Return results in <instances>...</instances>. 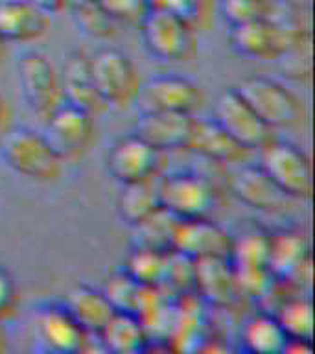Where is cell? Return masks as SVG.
Returning a JSON list of instances; mask_svg holds the SVG:
<instances>
[{
    "label": "cell",
    "mask_w": 315,
    "mask_h": 354,
    "mask_svg": "<svg viewBox=\"0 0 315 354\" xmlns=\"http://www.w3.org/2000/svg\"><path fill=\"white\" fill-rule=\"evenodd\" d=\"M94 87L104 105L131 104L140 87V77L133 61L116 48H99L88 55Z\"/></svg>",
    "instance_id": "52a82bcc"
},
{
    "label": "cell",
    "mask_w": 315,
    "mask_h": 354,
    "mask_svg": "<svg viewBox=\"0 0 315 354\" xmlns=\"http://www.w3.org/2000/svg\"><path fill=\"white\" fill-rule=\"evenodd\" d=\"M220 11L229 26L271 17L269 0H221Z\"/></svg>",
    "instance_id": "d6a6232c"
},
{
    "label": "cell",
    "mask_w": 315,
    "mask_h": 354,
    "mask_svg": "<svg viewBox=\"0 0 315 354\" xmlns=\"http://www.w3.org/2000/svg\"><path fill=\"white\" fill-rule=\"evenodd\" d=\"M82 2H85V0H61V8L72 10V8H76V6H79Z\"/></svg>",
    "instance_id": "f35d334b"
},
{
    "label": "cell",
    "mask_w": 315,
    "mask_h": 354,
    "mask_svg": "<svg viewBox=\"0 0 315 354\" xmlns=\"http://www.w3.org/2000/svg\"><path fill=\"white\" fill-rule=\"evenodd\" d=\"M229 188L242 203L264 212H280L292 201L258 165H245L232 171Z\"/></svg>",
    "instance_id": "e0dca14e"
},
{
    "label": "cell",
    "mask_w": 315,
    "mask_h": 354,
    "mask_svg": "<svg viewBox=\"0 0 315 354\" xmlns=\"http://www.w3.org/2000/svg\"><path fill=\"white\" fill-rule=\"evenodd\" d=\"M170 251H157L142 245H133L122 262V271L142 286H160L164 281Z\"/></svg>",
    "instance_id": "484cf974"
},
{
    "label": "cell",
    "mask_w": 315,
    "mask_h": 354,
    "mask_svg": "<svg viewBox=\"0 0 315 354\" xmlns=\"http://www.w3.org/2000/svg\"><path fill=\"white\" fill-rule=\"evenodd\" d=\"M43 122L44 127L41 133L63 162L79 159L96 135L94 115L65 102L55 107Z\"/></svg>",
    "instance_id": "ba28073f"
},
{
    "label": "cell",
    "mask_w": 315,
    "mask_h": 354,
    "mask_svg": "<svg viewBox=\"0 0 315 354\" xmlns=\"http://www.w3.org/2000/svg\"><path fill=\"white\" fill-rule=\"evenodd\" d=\"M74 24L83 35L93 39H109L116 35L118 21H115L96 0H85L70 10Z\"/></svg>",
    "instance_id": "4dcf8cb0"
},
{
    "label": "cell",
    "mask_w": 315,
    "mask_h": 354,
    "mask_svg": "<svg viewBox=\"0 0 315 354\" xmlns=\"http://www.w3.org/2000/svg\"><path fill=\"white\" fill-rule=\"evenodd\" d=\"M50 13L24 0H0V37L6 43H28L48 32Z\"/></svg>",
    "instance_id": "ffe728a7"
},
{
    "label": "cell",
    "mask_w": 315,
    "mask_h": 354,
    "mask_svg": "<svg viewBox=\"0 0 315 354\" xmlns=\"http://www.w3.org/2000/svg\"><path fill=\"white\" fill-rule=\"evenodd\" d=\"M24 2H30V4L37 6V8H41V10H44L46 13H55V11L63 10L61 8V0H24Z\"/></svg>",
    "instance_id": "8d00e7d4"
},
{
    "label": "cell",
    "mask_w": 315,
    "mask_h": 354,
    "mask_svg": "<svg viewBox=\"0 0 315 354\" xmlns=\"http://www.w3.org/2000/svg\"><path fill=\"white\" fill-rule=\"evenodd\" d=\"M17 306V284L10 270L0 266V319L13 315Z\"/></svg>",
    "instance_id": "e575fe53"
},
{
    "label": "cell",
    "mask_w": 315,
    "mask_h": 354,
    "mask_svg": "<svg viewBox=\"0 0 315 354\" xmlns=\"http://www.w3.org/2000/svg\"><path fill=\"white\" fill-rule=\"evenodd\" d=\"M160 209L157 176L135 183H122L116 196V212L129 227L138 225Z\"/></svg>",
    "instance_id": "d4e9b609"
},
{
    "label": "cell",
    "mask_w": 315,
    "mask_h": 354,
    "mask_svg": "<svg viewBox=\"0 0 315 354\" xmlns=\"http://www.w3.org/2000/svg\"><path fill=\"white\" fill-rule=\"evenodd\" d=\"M138 26L146 50L160 61L190 59L198 50V32L170 11L148 8Z\"/></svg>",
    "instance_id": "5b68a950"
},
{
    "label": "cell",
    "mask_w": 315,
    "mask_h": 354,
    "mask_svg": "<svg viewBox=\"0 0 315 354\" xmlns=\"http://www.w3.org/2000/svg\"><path fill=\"white\" fill-rule=\"evenodd\" d=\"M236 93L273 129L303 126L306 107L297 94L267 76H247L234 85Z\"/></svg>",
    "instance_id": "7a4b0ae2"
},
{
    "label": "cell",
    "mask_w": 315,
    "mask_h": 354,
    "mask_svg": "<svg viewBox=\"0 0 315 354\" xmlns=\"http://www.w3.org/2000/svg\"><path fill=\"white\" fill-rule=\"evenodd\" d=\"M0 159L15 174L39 183L55 181L63 166L43 133L26 126L10 127L0 137Z\"/></svg>",
    "instance_id": "6da1fadb"
},
{
    "label": "cell",
    "mask_w": 315,
    "mask_h": 354,
    "mask_svg": "<svg viewBox=\"0 0 315 354\" xmlns=\"http://www.w3.org/2000/svg\"><path fill=\"white\" fill-rule=\"evenodd\" d=\"M212 118L249 151H258L276 137L275 129L254 113L234 87L225 88L218 96Z\"/></svg>",
    "instance_id": "30bf717a"
},
{
    "label": "cell",
    "mask_w": 315,
    "mask_h": 354,
    "mask_svg": "<svg viewBox=\"0 0 315 354\" xmlns=\"http://www.w3.org/2000/svg\"><path fill=\"white\" fill-rule=\"evenodd\" d=\"M159 162V151L135 133L115 140L105 157V168L109 176L120 185L151 179L157 176Z\"/></svg>",
    "instance_id": "5bb4252c"
},
{
    "label": "cell",
    "mask_w": 315,
    "mask_h": 354,
    "mask_svg": "<svg viewBox=\"0 0 315 354\" xmlns=\"http://www.w3.org/2000/svg\"><path fill=\"white\" fill-rule=\"evenodd\" d=\"M10 347V336H8V330H6L4 321L0 319V353H6Z\"/></svg>",
    "instance_id": "74e56055"
},
{
    "label": "cell",
    "mask_w": 315,
    "mask_h": 354,
    "mask_svg": "<svg viewBox=\"0 0 315 354\" xmlns=\"http://www.w3.org/2000/svg\"><path fill=\"white\" fill-rule=\"evenodd\" d=\"M282 330L293 339H312L314 334V310L308 297L289 293L273 312Z\"/></svg>",
    "instance_id": "83f0119b"
},
{
    "label": "cell",
    "mask_w": 315,
    "mask_h": 354,
    "mask_svg": "<svg viewBox=\"0 0 315 354\" xmlns=\"http://www.w3.org/2000/svg\"><path fill=\"white\" fill-rule=\"evenodd\" d=\"M171 251L192 260L229 259L232 251V234L209 218L179 220L173 232Z\"/></svg>",
    "instance_id": "4fadbf2b"
},
{
    "label": "cell",
    "mask_w": 315,
    "mask_h": 354,
    "mask_svg": "<svg viewBox=\"0 0 315 354\" xmlns=\"http://www.w3.org/2000/svg\"><path fill=\"white\" fill-rule=\"evenodd\" d=\"M267 270L278 281L300 286L304 271H309V245L300 231L278 229L269 232Z\"/></svg>",
    "instance_id": "2e32d148"
},
{
    "label": "cell",
    "mask_w": 315,
    "mask_h": 354,
    "mask_svg": "<svg viewBox=\"0 0 315 354\" xmlns=\"http://www.w3.org/2000/svg\"><path fill=\"white\" fill-rule=\"evenodd\" d=\"M229 43L238 55L249 59H280L303 41L292 26L267 17L231 26Z\"/></svg>",
    "instance_id": "8992f818"
},
{
    "label": "cell",
    "mask_w": 315,
    "mask_h": 354,
    "mask_svg": "<svg viewBox=\"0 0 315 354\" xmlns=\"http://www.w3.org/2000/svg\"><path fill=\"white\" fill-rule=\"evenodd\" d=\"M160 209L177 220L209 218L218 205V190L212 179L198 171H175L157 179Z\"/></svg>",
    "instance_id": "3957f363"
},
{
    "label": "cell",
    "mask_w": 315,
    "mask_h": 354,
    "mask_svg": "<svg viewBox=\"0 0 315 354\" xmlns=\"http://www.w3.org/2000/svg\"><path fill=\"white\" fill-rule=\"evenodd\" d=\"M286 342V332L282 330L275 314H271L267 310L254 312L245 317L240 326V343L249 353H282Z\"/></svg>",
    "instance_id": "cb8c5ba5"
},
{
    "label": "cell",
    "mask_w": 315,
    "mask_h": 354,
    "mask_svg": "<svg viewBox=\"0 0 315 354\" xmlns=\"http://www.w3.org/2000/svg\"><path fill=\"white\" fill-rule=\"evenodd\" d=\"M115 21L138 22L148 10V0H96Z\"/></svg>",
    "instance_id": "836d02e7"
},
{
    "label": "cell",
    "mask_w": 315,
    "mask_h": 354,
    "mask_svg": "<svg viewBox=\"0 0 315 354\" xmlns=\"http://www.w3.org/2000/svg\"><path fill=\"white\" fill-rule=\"evenodd\" d=\"M17 72L22 96L33 115H37L41 120L63 104L59 72L43 52H26L17 65Z\"/></svg>",
    "instance_id": "9c48e42d"
},
{
    "label": "cell",
    "mask_w": 315,
    "mask_h": 354,
    "mask_svg": "<svg viewBox=\"0 0 315 354\" xmlns=\"http://www.w3.org/2000/svg\"><path fill=\"white\" fill-rule=\"evenodd\" d=\"M177 218L166 212L164 209H159L155 214L140 221L133 229V245H142V248H151L157 251H171L173 243V232H175Z\"/></svg>",
    "instance_id": "f1b7e54d"
},
{
    "label": "cell",
    "mask_w": 315,
    "mask_h": 354,
    "mask_svg": "<svg viewBox=\"0 0 315 354\" xmlns=\"http://www.w3.org/2000/svg\"><path fill=\"white\" fill-rule=\"evenodd\" d=\"M155 286H142L127 277L124 271H118L115 275L107 279L105 286L102 288V292L105 293V297L109 299L111 306L116 312H129V314L142 315L144 308L148 306L151 293H153Z\"/></svg>",
    "instance_id": "4316f807"
},
{
    "label": "cell",
    "mask_w": 315,
    "mask_h": 354,
    "mask_svg": "<svg viewBox=\"0 0 315 354\" xmlns=\"http://www.w3.org/2000/svg\"><path fill=\"white\" fill-rule=\"evenodd\" d=\"M267 245L269 232L258 227H251L242 234L232 236L231 264L238 270L245 268H267Z\"/></svg>",
    "instance_id": "f546056e"
},
{
    "label": "cell",
    "mask_w": 315,
    "mask_h": 354,
    "mask_svg": "<svg viewBox=\"0 0 315 354\" xmlns=\"http://www.w3.org/2000/svg\"><path fill=\"white\" fill-rule=\"evenodd\" d=\"M8 44H10V43H6L4 39L0 37V65L4 63L6 55H8Z\"/></svg>",
    "instance_id": "ab89813d"
},
{
    "label": "cell",
    "mask_w": 315,
    "mask_h": 354,
    "mask_svg": "<svg viewBox=\"0 0 315 354\" xmlns=\"http://www.w3.org/2000/svg\"><path fill=\"white\" fill-rule=\"evenodd\" d=\"M61 304L87 334H98L111 315L115 314V308L111 306L105 293L88 284L72 286Z\"/></svg>",
    "instance_id": "44dd1931"
},
{
    "label": "cell",
    "mask_w": 315,
    "mask_h": 354,
    "mask_svg": "<svg viewBox=\"0 0 315 354\" xmlns=\"http://www.w3.org/2000/svg\"><path fill=\"white\" fill-rule=\"evenodd\" d=\"M59 80L65 104L79 107L94 116L105 107L94 87L90 68H88V55L85 52L76 50L66 55L65 63L61 66Z\"/></svg>",
    "instance_id": "d6986e66"
},
{
    "label": "cell",
    "mask_w": 315,
    "mask_h": 354,
    "mask_svg": "<svg viewBox=\"0 0 315 354\" xmlns=\"http://www.w3.org/2000/svg\"><path fill=\"white\" fill-rule=\"evenodd\" d=\"M98 337L105 353L115 354L146 353L151 342L148 328L138 315L116 310L98 332Z\"/></svg>",
    "instance_id": "7402d4cb"
},
{
    "label": "cell",
    "mask_w": 315,
    "mask_h": 354,
    "mask_svg": "<svg viewBox=\"0 0 315 354\" xmlns=\"http://www.w3.org/2000/svg\"><path fill=\"white\" fill-rule=\"evenodd\" d=\"M188 151H193L199 157L210 162H218V165L243 162L251 153L236 138L231 137L214 118H193Z\"/></svg>",
    "instance_id": "ac0fdd59"
},
{
    "label": "cell",
    "mask_w": 315,
    "mask_h": 354,
    "mask_svg": "<svg viewBox=\"0 0 315 354\" xmlns=\"http://www.w3.org/2000/svg\"><path fill=\"white\" fill-rule=\"evenodd\" d=\"M193 115L173 111H142L133 133L146 140L159 153L188 149L193 127Z\"/></svg>",
    "instance_id": "9a60e30c"
},
{
    "label": "cell",
    "mask_w": 315,
    "mask_h": 354,
    "mask_svg": "<svg viewBox=\"0 0 315 354\" xmlns=\"http://www.w3.org/2000/svg\"><path fill=\"white\" fill-rule=\"evenodd\" d=\"M32 334L39 348L46 353H83L87 332L77 325L68 310L59 303H41L33 308Z\"/></svg>",
    "instance_id": "8fae6325"
},
{
    "label": "cell",
    "mask_w": 315,
    "mask_h": 354,
    "mask_svg": "<svg viewBox=\"0 0 315 354\" xmlns=\"http://www.w3.org/2000/svg\"><path fill=\"white\" fill-rule=\"evenodd\" d=\"M11 116H13V113H11L10 102L0 94V137L11 127Z\"/></svg>",
    "instance_id": "d590c367"
},
{
    "label": "cell",
    "mask_w": 315,
    "mask_h": 354,
    "mask_svg": "<svg viewBox=\"0 0 315 354\" xmlns=\"http://www.w3.org/2000/svg\"><path fill=\"white\" fill-rule=\"evenodd\" d=\"M258 166L292 199H308L312 196V162L297 144L275 137L258 149Z\"/></svg>",
    "instance_id": "277c9868"
},
{
    "label": "cell",
    "mask_w": 315,
    "mask_h": 354,
    "mask_svg": "<svg viewBox=\"0 0 315 354\" xmlns=\"http://www.w3.org/2000/svg\"><path fill=\"white\" fill-rule=\"evenodd\" d=\"M140 111H173L193 115L204 104L203 88L179 74H159L140 83L135 96Z\"/></svg>",
    "instance_id": "7c38bea8"
},
{
    "label": "cell",
    "mask_w": 315,
    "mask_h": 354,
    "mask_svg": "<svg viewBox=\"0 0 315 354\" xmlns=\"http://www.w3.org/2000/svg\"><path fill=\"white\" fill-rule=\"evenodd\" d=\"M148 8L170 11L199 32L212 22L214 0H148Z\"/></svg>",
    "instance_id": "1f68e13d"
},
{
    "label": "cell",
    "mask_w": 315,
    "mask_h": 354,
    "mask_svg": "<svg viewBox=\"0 0 315 354\" xmlns=\"http://www.w3.org/2000/svg\"><path fill=\"white\" fill-rule=\"evenodd\" d=\"M195 293L216 306H227L236 297V275L229 259H204L195 262Z\"/></svg>",
    "instance_id": "603a6c76"
}]
</instances>
